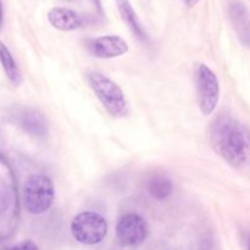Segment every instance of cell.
<instances>
[{"label":"cell","instance_id":"obj_4","mask_svg":"<svg viewBox=\"0 0 250 250\" xmlns=\"http://www.w3.org/2000/svg\"><path fill=\"white\" fill-rule=\"evenodd\" d=\"M73 238L85 246L100 243L107 233V222L100 214L94 211H83L75 216L71 222Z\"/></svg>","mask_w":250,"mask_h":250},{"label":"cell","instance_id":"obj_3","mask_svg":"<svg viewBox=\"0 0 250 250\" xmlns=\"http://www.w3.org/2000/svg\"><path fill=\"white\" fill-rule=\"evenodd\" d=\"M55 198L54 183L45 175H32L23 186V204L27 211L41 215L51 208Z\"/></svg>","mask_w":250,"mask_h":250},{"label":"cell","instance_id":"obj_16","mask_svg":"<svg viewBox=\"0 0 250 250\" xmlns=\"http://www.w3.org/2000/svg\"><path fill=\"white\" fill-rule=\"evenodd\" d=\"M89 1L94 5L95 9H97L100 14H103V9H102V4H100V0H89Z\"/></svg>","mask_w":250,"mask_h":250},{"label":"cell","instance_id":"obj_6","mask_svg":"<svg viewBox=\"0 0 250 250\" xmlns=\"http://www.w3.org/2000/svg\"><path fill=\"white\" fill-rule=\"evenodd\" d=\"M149 227L146 220L137 214H126L119 220L116 226V237L124 247L141 246L146 239Z\"/></svg>","mask_w":250,"mask_h":250},{"label":"cell","instance_id":"obj_5","mask_svg":"<svg viewBox=\"0 0 250 250\" xmlns=\"http://www.w3.org/2000/svg\"><path fill=\"white\" fill-rule=\"evenodd\" d=\"M198 104L204 116H209L216 109L220 100V83L216 73L205 63H200L195 76Z\"/></svg>","mask_w":250,"mask_h":250},{"label":"cell","instance_id":"obj_1","mask_svg":"<svg viewBox=\"0 0 250 250\" xmlns=\"http://www.w3.org/2000/svg\"><path fill=\"white\" fill-rule=\"evenodd\" d=\"M214 150L234 168L250 167V128L229 115H220L210 125Z\"/></svg>","mask_w":250,"mask_h":250},{"label":"cell","instance_id":"obj_8","mask_svg":"<svg viewBox=\"0 0 250 250\" xmlns=\"http://www.w3.org/2000/svg\"><path fill=\"white\" fill-rule=\"evenodd\" d=\"M48 21L54 28L62 32L77 31L88 24L84 15L63 6L51 7L48 12Z\"/></svg>","mask_w":250,"mask_h":250},{"label":"cell","instance_id":"obj_7","mask_svg":"<svg viewBox=\"0 0 250 250\" xmlns=\"http://www.w3.org/2000/svg\"><path fill=\"white\" fill-rule=\"evenodd\" d=\"M90 53L98 59H114L128 51V44L120 36L107 34L92 39L88 44Z\"/></svg>","mask_w":250,"mask_h":250},{"label":"cell","instance_id":"obj_18","mask_svg":"<svg viewBox=\"0 0 250 250\" xmlns=\"http://www.w3.org/2000/svg\"><path fill=\"white\" fill-rule=\"evenodd\" d=\"M2 21V7H1V1H0V26H1Z\"/></svg>","mask_w":250,"mask_h":250},{"label":"cell","instance_id":"obj_10","mask_svg":"<svg viewBox=\"0 0 250 250\" xmlns=\"http://www.w3.org/2000/svg\"><path fill=\"white\" fill-rule=\"evenodd\" d=\"M115 1H116L117 10H119L120 15H121L122 20H124L125 23L128 26V28L131 29L132 33H133L139 41L143 42V43H148V33H146V28H144V26L142 24L137 12L134 11L131 1H129V0H115Z\"/></svg>","mask_w":250,"mask_h":250},{"label":"cell","instance_id":"obj_14","mask_svg":"<svg viewBox=\"0 0 250 250\" xmlns=\"http://www.w3.org/2000/svg\"><path fill=\"white\" fill-rule=\"evenodd\" d=\"M12 250H39V249H38V247L33 243V242L24 241V242H22V243L17 244L16 247H14V249Z\"/></svg>","mask_w":250,"mask_h":250},{"label":"cell","instance_id":"obj_11","mask_svg":"<svg viewBox=\"0 0 250 250\" xmlns=\"http://www.w3.org/2000/svg\"><path fill=\"white\" fill-rule=\"evenodd\" d=\"M173 186L170 178L163 175H155L149 180L148 192L154 199L164 200L172 194Z\"/></svg>","mask_w":250,"mask_h":250},{"label":"cell","instance_id":"obj_12","mask_svg":"<svg viewBox=\"0 0 250 250\" xmlns=\"http://www.w3.org/2000/svg\"><path fill=\"white\" fill-rule=\"evenodd\" d=\"M22 126L28 133L41 137L46 133V124L44 117L34 110H27L22 116Z\"/></svg>","mask_w":250,"mask_h":250},{"label":"cell","instance_id":"obj_17","mask_svg":"<svg viewBox=\"0 0 250 250\" xmlns=\"http://www.w3.org/2000/svg\"><path fill=\"white\" fill-rule=\"evenodd\" d=\"M246 244H247V250H250V233L247 234Z\"/></svg>","mask_w":250,"mask_h":250},{"label":"cell","instance_id":"obj_15","mask_svg":"<svg viewBox=\"0 0 250 250\" xmlns=\"http://www.w3.org/2000/svg\"><path fill=\"white\" fill-rule=\"evenodd\" d=\"M199 1H200V0H183V2L186 4V6H188L189 9L194 7L195 5H197Z\"/></svg>","mask_w":250,"mask_h":250},{"label":"cell","instance_id":"obj_9","mask_svg":"<svg viewBox=\"0 0 250 250\" xmlns=\"http://www.w3.org/2000/svg\"><path fill=\"white\" fill-rule=\"evenodd\" d=\"M229 19L242 44L250 48V12L241 1H233L229 6Z\"/></svg>","mask_w":250,"mask_h":250},{"label":"cell","instance_id":"obj_13","mask_svg":"<svg viewBox=\"0 0 250 250\" xmlns=\"http://www.w3.org/2000/svg\"><path fill=\"white\" fill-rule=\"evenodd\" d=\"M0 61L2 63L5 73H6L7 78L11 81L14 84H19L21 82V75H20L19 67H17L16 62H15L14 58H12L11 53L9 49L6 48L5 44L0 42Z\"/></svg>","mask_w":250,"mask_h":250},{"label":"cell","instance_id":"obj_2","mask_svg":"<svg viewBox=\"0 0 250 250\" xmlns=\"http://www.w3.org/2000/svg\"><path fill=\"white\" fill-rule=\"evenodd\" d=\"M87 80L103 106L112 117L126 116L128 112V104L119 84L104 73L97 71L88 73Z\"/></svg>","mask_w":250,"mask_h":250}]
</instances>
